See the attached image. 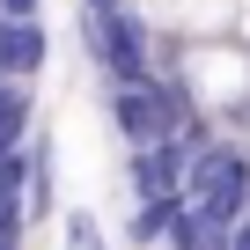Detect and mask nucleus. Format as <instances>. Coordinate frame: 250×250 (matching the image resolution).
Returning a JSON list of instances; mask_svg holds the SVG:
<instances>
[{
    "label": "nucleus",
    "instance_id": "obj_5",
    "mask_svg": "<svg viewBox=\"0 0 250 250\" xmlns=\"http://www.w3.org/2000/svg\"><path fill=\"white\" fill-rule=\"evenodd\" d=\"M52 206H59V155H52V133H30V147H22V213L44 221Z\"/></svg>",
    "mask_w": 250,
    "mask_h": 250
},
{
    "label": "nucleus",
    "instance_id": "obj_3",
    "mask_svg": "<svg viewBox=\"0 0 250 250\" xmlns=\"http://www.w3.org/2000/svg\"><path fill=\"white\" fill-rule=\"evenodd\" d=\"M184 162H191V140L125 147V184H133V199H177L184 191Z\"/></svg>",
    "mask_w": 250,
    "mask_h": 250
},
{
    "label": "nucleus",
    "instance_id": "obj_2",
    "mask_svg": "<svg viewBox=\"0 0 250 250\" xmlns=\"http://www.w3.org/2000/svg\"><path fill=\"white\" fill-rule=\"evenodd\" d=\"M184 199L213 221H235L250 206V147L243 140H199L184 162Z\"/></svg>",
    "mask_w": 250,
    "mask_h": 250
},
{
    "label": "nucleus",
    "instance_id": "obj_1",
    "mask_svg": "<svg viewBox=\"0 0 250 250\" xmlns=\"http://www.w3.org/2000/svg\"><path fill=\"white\" fill-rule=\"evenodd\" d=\"M81 44L96 59V74L110 88H140L162 74V44H155V22L125 0V8H81Z\"/></svg>",
    "mask_w": 250,
    "mask_h": 250
},
{
    "label": "nucleus",
    "instance_id": "obj_11",
    "mask_svg": "<svg viewBox=\"0 0 250 250\" xmlns=\"http://www.w3.org/2000/svg\"><path fill=\"white\" fill-rule=\"evenodd\" d=\"M0 250H15V243H0Z\"/></svg>",
    "mask_w": 250,
    "mask_h": 250
},
{
    "label": "nucleus",
    "instance_id": "obj_9",
    "mask_svg": "<svg viewBox=\"0 0 250 250\" xmlns=\"http://www.w3.org/2000/svg\"><path fill=\"white\" fill-rule=\"evenodd\" d=\"M228 250H250V213H235V228H228Z\"/></svg>",
    "mask_w": 250,
    "mask_h": 250
},
{
    "label": "nucleus",
    "instance_id": "obj_4",
    "mask_svg": "<svg viewBox=\"0 0 250 250\" xmlns=\"http://www.w3.org/2000/svg\"><path fill=\"white\" fill-rule=\"evenodd\" d=\"M52 59L44 15H0V81H37Z\"/></svg>",
    "mask_w": 250,
    "mask_h": 250
},
{
    "label": "nucleus",
    "instance_id": "obj_10",
    "mask_svg": "<svg viewBox=\"0 0 250 250\" xmlns=\"http://www.w3.org/2000/svg\"><path fill=\"white\" fill-rule=\"evenodd\" d=\"M0 15H44V0H0Z\"/></svg>",
    "mask_w": 250,
    "mask_h": 250
},
{
    "label": "nucleus",
    "instance_id": "obj_6",
    "mask_svg": "<svg viewBox=\"0 0 250 250\" xmlns=\"http://www.w3.org/2000/svg\"><path fill=\"white\" fill-rule=\"evenodd\" d=\"M30 133H37V96H30V81H0V155H22Z\"/></svg>",
    "mask_w": 250,
    "mask_h": 250
},
{
    "label": "nucleus",
    "instance_id": "obj_8",
    "mask_svg": "<svg viewBox=\"0 0 250 250\" xmlns=\"http://www.w3.org/2000/svg\"><path fill=\"white\" fill-rule=\"evenodd\" d=\"M66 250H110V243H103V221H96L88 206L66 213Z\"/></svg>",
    "mask_w": 250,
    "mask_h": 250
},
{
    "label": "nucleus",
    "instance_id": "obj_7",
    "mask_svg": "<svg viewBox=\"0 0 250 250\" xmlns=\"http://www.w3.org/2000/svg\"><path fill=\"white\" fill-rule=\"evenodd\" d=\"M177 213H184V191H177V199H133V221H125V235H133V243H162Z\"/></svg>",
    "mask_w": 250,
    "mask_h": 250
}]
</instances>
